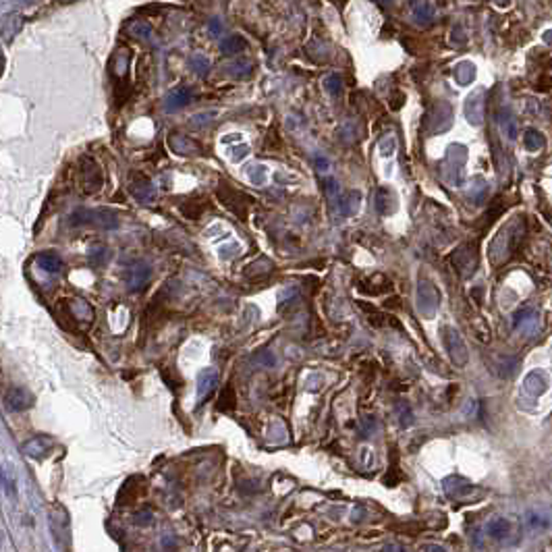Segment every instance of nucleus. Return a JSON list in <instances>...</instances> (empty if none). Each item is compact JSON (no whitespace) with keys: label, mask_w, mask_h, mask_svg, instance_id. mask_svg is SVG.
Returning <instances> with one entry per match:
<instances>
[{"label":"nucleus","mask_w":552,"mask_h":552,"mask_svg":"<svg viewBox=\"0 0 552 552\" xmlns=\"http://www.w3.org/2000/svg\"><path fill=\"white\" fill-rule=\"evenodd\" d=\"M523 237H525V220L522 216H515L511 218L502 229L500 233L494 237L490 246V262L494 266H500L505 264L515 251L517 247L522 246Z\"/></svg>","instance_id":"f257e3e1"},{"label":"nucleus","mask_w":552,"mask_h":552,"mask_svg":"<svg viewBox=\"0 0 552 552\" xmlns=\"http://www.w3.org/2000/svg\"><path fill=\"white\" fill-rule=\"evenodd\" d=\"M465 162H467V150L461 144L449 146L442 162V175L447 183L453 187H461L465 183Z\"/></svg>","instance_id":"f03ea898"},{"label":"nucleus","mask_w":552,"mask_h":552,"mask_svg":"<svg viewBox=\"0 0 552 552\" xmlns=\"http://www.w3.org/2000/svg\"><path fill=\"white\" fill-rule=\"evenodd\" d=\"M451 262H453V268L457 270V275H459L461 278H469V276L476 272L478 262H480L478 247L473 246V243H465V246H461L459 249L453 253Z\"/></svg>","instance_id":"7ed1b4c3"},{"label":"nucleus","mask_w":552,"mask_h":552,"mask_svg":"<svg viewBox=\"0 0 552 552\" xmlns=\"http://www.w3.org/2000/svg\"><path fill=\"white\" fill-rule=\"evenodd\" d=\"M442 343H444V349H447V353H449V357L455 366H459V368L467 366L469 353H467V347H465L463 338L455 328H451V326L442 328Z\"/></svg>","instance_id":"20e7f679"},{"label":"nucleus","mask_w":552,"mask_h":552,"mask_svg":"<svg viewBox=\"0 0 552 552\" xmlns=\"http://www.w3.org/2000/svg\"><path fill=\"white\" fill-rule=\"evenodd\" d=\"M216 195L220 197V202H222V204H224V206H226L231 212H235V214L239 216V218H246L247 206L251 204L246 193L237 191V189H235V187H231V185L220 183L218 185V189H216Z\"/></svg>","instance_id":"39448f33"},{"label":"nucleus","mask_w":552,"mask_h":552,"mask_svg":"<svg viewBox=\"0 0 552 552\" xmlns=\"http://www.w3.org/2000/svg\"><path fill=\"white\" fill-rule=\"evenodd\" d=\"M440 307V291L430 282V280H420L418 282V309L422 316L432 318Z\"/></svg>","instance_id":"423d86ee"},{"label":"nucleus","mask_w":552,"mask_h":552,"mask_svg":"<svg viewBox=\"0 0 552 552\" xmlns=\"http://www.w3.org/2000/svg\"><path fill=\"white\" fill-rule=\"evenodd\" d=\"M102 183H104V175H102L100 164L90 156L81 158V189H84V193H88V195L98 193L102 189Z\"/></svg>","instance_id":"0eeeda50"},{"label":"nucleus","mask_w":552,"mask_h":552,"mask_svg":"<svg viewBox=\"0 0 552 552\" xmlns=\"http://www.w3.org/2000/svg\"><path fill=\"white\" fill-rule=\"evenodd\" d=\"M453 125V108L449 102H436L428 113L430 133H444Z\"/></svg>","instance_id":"6e6552de"},{"label":"nucleus","mask_w":552,"mask_h":552,"mask_svg":"<svg viewBox=\"0 0 552 552\" xmlns=\"http://www.w3.org/2000/svg\"><path fill=\"white\" fill-rule=\"evenodd\" d=\"M71 224L75 226H86V224H93L100 229H113L117 226V216L106 212V210H96V212H75L71 216Z\"/></svg>","instance_id":"1a4fd4ad"},{"label":"nucleus","mask_w":552,"mask_h":552,"mask_svg":"<svg viewBox=\"0 0 552 552\" xmlns=\"http://www.w3.org/2000/svg\"><path fill=\"white\" fill-rule=\"evenodd\" d=\"M484 96H486L484 90H476L465 100V119L473 127H480L484 123V117H486V98Z\"/></svg>","instance_id":"9d476101"},{"label":"nucleus","mask_w":552,"mask_h":552,"mask_svg":"<svg viewBox=\"0 0 552 552\" xmlns=\"http://www.w3.org/2000/svg\"><path fill=\"white\" fill-rule=\"evenodd\" d=\"M166 144L173 152L179 154V156H197L202 152V144L197 139L185 135V133H171L166 137Z\"/></svg>","instance_id":"9b49d317"},{"label":"nucleus","mask_w":552,"mask_h":552,"mask_svg":"<svg viewBox=\"0 0 552 552\" xmlns=\"http://www.w3.org/2000/svg\"><path fill=\"white\" fill-rule=\"evenodd\" d=\"M551 389V376L544 369H534L523 378V391L531 397H542Z\"/></svg>","instance_id":"f8f14e48"},{"label":"nucleus","mask_w":552,"mask_h":552,"mask_svg":"<svg viewBox=\"0 0 552 552\" xmlns=\"http://www.w3.org/2000/svg\"><path fill=\"white\" fill-rule=\"evenodd\" d=\"M444 492L451 496V498H478V496H482L484 492L480 490V488H476L473 484H469L467 480H463V478H447L444 480Z\"/></svg>","instance_id":"ddd939ff"},{"label":"nucleus","mask_w":552,"mask_h":552,"mask_svg":"<svg viewBox=\"0 0 552 552\" xmlns=\"http://www.w3.org/2000/svg\"><path fill=\"white\" fill-rule=\"evenodd\" d=\"M4 405L8 411H28L33 405V395L23 386H13L4 395Z\"/></svg>","instance_id":"4468645a"},{"label":"nucleus","mask_w":552,"mask_h":552,"mask_svg":"<svg viewBox=\"0 0 552 552\" xmlns=\"http://www.w3.org/2000/svg\"><path fill=\"white\" fill-rule=\"evenodd\" d=\"M129 189H131V195L142 202V204H148L156 197V189L154 185L150 183V179H146L144 175H133L131 181H129Z\"/></svg>","instance_id":"2eb2a0df"},{"label":"nucleus","mask_w":552,"mask_h":552,"mask_svg":"<svg viewBox=\"0 0 552 552\" xmlns=\"http://www.w3.org/2000/svg\"><path fill=\"white\" fill-rule=\"evenodd\" d=\"M52 449V440L46 438V436H35V438H30L28 442H23L21 447V453L25 457H31V459H42L50 453Z\"/></svg>","instance_id":"dca6fc26"},{"label":"nucleus","mask_w":552,"mask_h":552,"mask_svg":"<svg viewBox=\"0 0 552 552\" xmlns=\"http://www.w3.org/2000/svg\"><path fill=\"white\" fill-rule=\"evenodd\" d=\"M216 382H218V376H216L214 369H202L200 372V376H197V391H195L200 403L206 401L214 393Z\"/></svg>","instance_id":"f3484780"},{"label":"nucleus","mask_w":552,"mask_h":552,"mask_svg":"<svg viewBox=\"0 0 552 552\" xmlns=\"http://www.w3.org/2000/svg\"><path fill=\"white\" fill-rule=\"evenodd\" d=\"M23 23H25V21H23V17H21L19 13H8V15L2 19V23H0V35H2V40H4V42H13L15 35L23 30Z\"/></svg>","instance_id":"a211bd4d"},{"label":"nucleus","mask_w":552,"mask_h":552,"mask_svg":"<svg viewBox=\"0 0 552 552\" xmlns=\"http://www.w3.org/2000/svg\"><path fill=\"white\" fill-rule=\"evenodd\" d=\"M67 309H69V314H71L73 320L84 322V324H92L93 309L86 299H69V301H67Z\"/></svg>","instance_id":"6ab92c4d"},{"label":"nucleus","mask_w":552,"mask_h":552,"mask_svg":"<svg viewBox=\"0 0 552 552\" xmlns=\"http://www.w3.org/2000/svg\"><path fill=\"white\" fill-rule=\"evenodd\" d=\"M150 280V268L146 264H135L129 268V275H127V282H129V289L131 291H142Z\"/></svg>","instance_id":"aec40b11"},{"label":"nucleus","mask_w":552,"mask_h":552,"mask_svg":"<svg viewBox=\"0 0 552 552\" xmlns=\"http://www.w3.org/2000/svg\"><path fill=\"white\" fill-rule=\"evenodd\" d=\"M513 324H515V328H522L523 333L531 335L538 328V311H534V309H519L513 316Z\"/></svg>","instance_id":"412c9836"},{"label":"nucleus","mask_w":552,"mask_h":552,"mask_svg":"<svg viewBox=\"0 0 552 552\" xmlns=\"http://www.w3.org/2000/svg\"><path fill=\"white\" fill-rule=\"evenodd\" d=\"M337 206L343 216L357 214V212H360V206H362V195H360V191L345 193L343 197H338Z\"/></svg>","instance_id":"4be33fe9"},{"label":"nucleus","mask_w":552,"mask_h":552,"mask_svg":"<svg viewBox=\"0 0 552 552\" xmlns=\"http://www.w3.org/2000/svg\"><path fill=\"white\" fill-rule=\"evenodd\" d=\"M453 75H455V81L459 84V86H469L473 79H476V75H478V69H476V64L469 61H461L455 69H453Z\"/></svg>","instance_id":"5701e85b"},{"label":"nucleus","mask_w":552,"mask_h":552,"mask_svg":"<svg viewBox=\"0 0 552 552\" xmlns=\"http://www.w3.org/2000/svg\"><path fill=\"white\" fill-rule=\"evenodd\" d=\"M389 289H391V282H389V278H384L382 275L372 276L366 282L360 284V291L362 293H369V295H380V293H384Z\"/></svg>","instance_id":"b1692460"},{"label":"nucleus","mask_w":552,"mask_h":552,"mask_svg":"<svg viewBox=\"0 0 552 552\" xmlns=\"http://www.w3.org/2000/svg\"><path fill=\"white\" fill-rule=\"evenodd\" d=\"M523 146L529 150V152H540L544 146H546V137L538 131V129H525L523 133Z\"/></svg>","instance_id":"393cba45"},{"label":"nucleus","mask_w":552,"mask_h":552,"mask_svg":"<svg viewBox=\"0 0 552 552\" xmlns=\"http://www.w3.org/2000/svg\"><path fill=\"white\" fill-rule=\"evenodd\" d=\"M35 262H38V266H40L42 270H46V272H50V275L61 272L62 268V260L57 255V253H52V251H48V253H40V255L35 258Z\"/></svg>","instance_id":"a878e982"},{"label":"nucleus","mask_w":552,"mask_h":552,"mask_svg":"<svg viewBox=\"0 0 552 552\" xmlns=\"http://www.w3.org/2000/svg\"><path fill=\"white\" fill-rule=\"evenodd\" d=\"M413 19H415V23H420V25H430L432 21H434V8L430 6L426 0H420V2H415V6H413Z\"/></svg>","instance_id":"bb28decb"},{"label":"nucleus","mask_w":552,"mask_h":552,"mask_svg":"<svg viewBox=\"0 0 552 552\" xmlns=\"http://www.w3.org/2000/svg\"><path fill=\"white\" fill-rule=\"evenodd\" d=\"M272 262L268 260V258H260V260H255L253 264H249L246 268V275L249 278H262V276H268L272 272Z\"/></svg>","instance_id":"cd10ccee"},{"label":"nucleus","mask_w":552,"mask_h":552,"mask_svg":"<svg viewBox=\"0 0 552 552\" xmlns=\"http://www.w3.org/2000/svg\"><path fill=\"white\" fill-rule=\"evenodd\" d=\"M486 534L494 540H502L511 534V523H509V519H492L486 525Z\"/></svg>","instance_id":"c85d7f7f"},{"label":"nucleus","mask_w":552,"mask_h":552,"mask_svg":"<svg viewBox=\"0 0 552 552\" xmlns=\"http://www.w3.org/2000/svg\"><path fill=\"white\" fill-rule=\"evenodd\" d=\"M204 208H206V202L202 197H189V200H185L183 204H181V210L189 218H200L202 212H204Z\"/></svg>","instance_id":"c756f323"},{"label":"nucleus","mask_w":552,"mask_h":552,"mask_svg":"<svg viewBox=\"0 0 552 552\" xmlns=\"http://www.w3.org/2000/svg\"><path fill=\"white\" fill-rule=\"evenodd\" d=\"M220 48H222L224 54H237V52H241L243 48H247V42L243 38H239V35H231L229 40H224V42L220 44Z\"/></svg>","instance_id":"7c9ffc66"},{"label":"nucleus","mask_w":552,"mask_h":552,"mask_svg":"<svg viewBox=\"0 0 552 552\" xmlns=\"http://www.w3.org/2000/svg\"><path fill=\"white\" fill-rule=\"evenodd\" d=\"M376 208L380 214H389L393 210V197H391V191L389 189H378V195H376Z\"/></svg>","instance_id":"2f4dec72"},{"label":"nucleus","mask_w":552,"mask_h":552,"mask_svg":"<svg viewBox=\"0 0 552 552\" xmlns=\"http://www.w3.org/2000/svg\"><path fill=\"white\" fill-rule=\"evenodd\" d=\"M517 368H519V360L517 357H502V360H498V366H496L498 376H502V378L513 376Z\"/></svg>","instance_id":"473e14b6"},{"label":"nucleus","mask_w":552,"mask_h":552,"mask_svg":"<svg viewBox=\"0 0 552 552\" xmlns=\"http://www.w3.org/2000/svg\"><path fill=\"white\" fill-rule=\"evenodd\" d=\"M322 185H324V193H326L328 202H330V204H338V197H340L338 191H340V189H338L337 179H335V177H326Z\"/></svg>","instance_id":"72a5a7b5"},{"label":"nucleus","mask_w":552,"mask_h":552,"mask_svg":"<svg viewBox=\"0 0 552 552\" xmlns=\"http://www.w3.org/2000/svg\"><path fill=\"white\" fill-rule=\"evenodd\" d=\"M500 125H502V131H505V135H507L509 139H515V137H517V125H515V119H513L509 113L502 115Z\"/></svg>","instance_id":"f704fd0d"},{"label":"nucleus","mask_w":552,"mask_h":552,"mask_svg":"<svg viewBox=\"0 0 552 552\" xmlns=\"http://www.w3.org/2000/svg\"><path fill=\"white\" fill-rule=\"evenodd\" d=\"M324 88L328 90L330 96H338V93L343 92V81H340L338 75H328L326 81H324Z\"/></svg>","instance_id":"c9c22d12"},{"label":"nucleus","mask_w":552,"mask_h":552,"mask_svg":"<svg viewBox=\"0 0 552 552\" xmlns=\"http://www.w3.org/2000/svg\"><path fill=\"white\" fill-rule=\"evenodd\" d=\"M218 407L224 409V411L235 407V393H233V389H224V391H222V395H220V399H218Z\"/></svg>","instance_id":"e433bc0d"},{"label":"nucleus","mask_w":552,"mask_h":552,"mask_svg":"<svg viewBox=\"0 0 552 552\" xmlns=\"http://www.w3.org/2000/svg\"><path fill=\"white\" fill-rule=\"evenodd\" d=\"M189 90L187 88H183V90H177L175 93H171V98H168V104L171 106H183V104H187L189 102Z\"/></svg>","instance_id":"4c0bfd02"},{"label":"nucleus","mask_w":552,"mask_h":552,"mask_svg":"<svg viewBox=\"0 0 552 552\" xmlns=\"http://www.w3.org/2000/svg\"><path fill=\"white\" fill-rule=\"evenodd\" d=\"M131 30H137L131 33V35L137 38V40H148V38H150V28L144 25V23H139V21H133V23H131Z\"/></svg>","instance_id":"58836bf2"},{"label":"nucleus","mask_w":552,"mask_h":552,"mask_svg":"<svg viewBox=\"0 0 552 552\" xmlns=\"http://www.w3.org/2000/svg\"><path fill=\"white\" fill-rule=\"evenodd\" d=\"M395 146H397L395 137H389V139H384V142L380 144V156H382V158H389V156H393V154H395Z\"/></svg>","instance_id":"ea45409f"},{"label":"nucleus","mask_w":552,"mask_h":552,"mask_svg":"<svg viewBox=\"0 0 552 552\" xmlns=\"http://www.w3.org/2000/svg\"><path fill=\"white\" fill-rule=\"evenodd\" d=\"M247 175H249V179H251L253 183H258V185L266 179V171H264V166H253V168H249V171H247Z\"/></svg>","instance_id":"a19ab883"},{"label":"nucleus","mask_w":552,"mask_h":552,"mask_svg":"<svg viewBox=\"0 0 552 552\" xmlns=\"http://www.w3.org/2000/svg\"><path fill=\"white\" fill-rule=\"evenodd\" d=\"M106 258H108V251H106L104 247H98V249H93L92 251V260H98V264H102Z\"/></svg>","instance_id":"79ce46f5"},{"label":"nucleus","mask_w":552,"mask_h":552,"mask_svg":"<svg viewBox=\"0 0 552 552\" xmlns=\"http://www.w3.org/2000/svg\"><path fill=\"white\" fill-rule=\"evenodd\" d=\"M249 71H251V67H249L247 62H237V67L233 69V73H235V75H239V77H243V75H247Z\"/></svg>","instance_id":"37998d69"},{"label":"nucleus","mask_w":552,"mask_h":552,"mask_svg":"<svg viewBox=\"0 0 552 552\" xmlns=\"http://www.w3.org/2000/svg\"><path fill=\"white\" fill-rule=\"evenodd\" d=\"M247 152H249V150H247V146H237V148L233 150V156H235V158H241V156Z\"/></svg>","instance_id":"c03bdc74"},{"label":"nucleus","mask_w":552,"mask_h":552,"mask_svg":"<svg viewBox=\"0 0 552 552\" xmlns=\"http://www.w3.org/2000/svg\"><path fill=\"white\" fill-rule=\"evenodd\" d=\"M382 552H403V548H401L399 544H386V546L382 548Z\"/></svg>","instance_id":"a18cd8bd"},{"label":"nucleus","mask_w":552,"mask_h":552,"mask_svg":"<svg viewBox=\"0 0 552 552\" xmlns=\"http://www.w3.org/2000/svg\"><path fill=\"white\" fill-rule=\"evenodd\" d=\"M316 162H318V168H320V171H326V168H328V160H326V158H318Z\"/></svg>","instance_id":"49530a36"},{"label":"nucleus","mask_w":552,"mask_h":552,"mask_svg":"<svg viewBox=\"0 0 552 552\" xmlns=\"http://www.w3.org/2000/svg\"><path fill=\"white\" fill-rule=\"evenodd\" d=\"M426 552H447L442 546H436V544H428L426 546Z\"/></svg>","instance_id":"de8ad7c7"},{"label":"nucleus","mask_w":552,"mask_h":552,"mask_svg":"<svg viewBox=\"0 0 552 552\" xmlns=\"http://www.w3.org/2000/svg\"><path fill=\"white\" fill-rule=\"evenodd\" d=\"M542 38H544V42H546V44H548V46H551V44H552V30L546 31V33H544V35H542Z\"/></svg>","instance_id":"09e8293b"},{"label":"nucleus","mask_w":552,"mask_h":552,"mask_svg":"<svg viewBox=\"0 0 552 552\" xmlns=\"http://www.w3.org/2000/svg\"><path fill=\"white\" fill-rule=\"evenodd\" d=\"M0 546H2V534H0Z\"/></svg>","instance_id":"8fccbe9b"},{"label":"nucleus","mask_w":552,"mask_h":552,"mask_svg":"<svg viewBox=\"0 0 552 552\" xmlns=\"http://www.w3.org/2000/svg\"><path fill=\"white\" fill-rule=\"evenodd\" d=\"M64 2H73V0H64Z\"/></svg>","instance_id":"3c124183"}]
</instances>
